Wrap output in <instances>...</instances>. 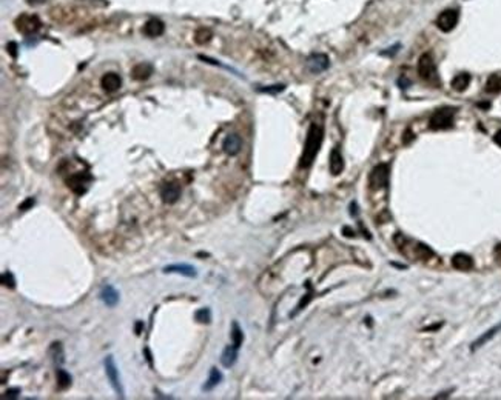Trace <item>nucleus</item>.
I'll use <instances>...</instances> for the list:
<instances>
[{"label": "nucleus", "mask_w": 501, "mask_h": 400, "mask_svg": "<svg viewBox=\"0 0 501 400\" xmlns=\"http://www.w3.org/2000/svg\"><path fill=\"white\" fill-rule=\"evenodd\" d=\"M160 197L168 205L176 203L179 200V197H181V186L177 183H174V182L164 183L162 188H160Z\"/></svg>", "instance_id": "10"}, {"label": "nucleus", "mask_w": 501, "mask_h": 400, "mask_svg": "<svg viewBox=\"0 0 501 400\" xmlns=\"http://www.w3.org/2000/svg\"><path fill=\"white\" fill-rule=\"evenodd\" d=\"M458 18H460V14L457 9H446L443 11L438 18H437V26L443 31V32H449L452 31L457 23H458Z\"/></svg>", "instance_id": "7"}, {"label": "nucleus", "mask_w": 501, "mask_h": 400, "mask_svg": "<svg viewBox=\"0 0 501 400\" xmlns=\"http://www.w3.org/2000/svg\"><path fill=\"white\" fill-rule=\"evenodd\" d=\"M415 254L421 260H427V259L434 257V251L427 245H424V243H417L415 245Z\"/></svg>", "instance_id": "27"}, {"label": "nucleus", "mask_w": 501, "mask_h": 400, "mask_svg": "<svg viewBox=\"0 0 501 400\" xmlns=\"http://www.w3.org/2000/svg\"><path fill=\"white\" fill-rule=\"evenodd\" d=\"M56 377H57V387L60 388V390H66L69 385H71V376H69V373H66L65 370H62V368H57L56 370Z\"/></svg>", "instance_id": "24"}, {"label": "nucleus", "mask_w": 501, "mask_h": 400, "mask_svg": "<svg viewBox=\"0 0 501 400\" xmlns=\"http://www.w3.org/2000/svg\"><path fill=\"white\" fill-rule=\"evenodd\" d=\"M90 182H91V176L86 174V173H76V174H73V176L66 180L68 186H69L76 194H83V193L88 189V183H90Z\"/></svg>", "instance_id": "8"}, {"label": "nucleus", "mask_w": 501, "mask_h": 400, "mask_svg": "<svg viewBox=\"0 0 501 400\" xmlns=\"http://www.w3.org/2000/svg\"><path fill=\"white\" fill-rule=\"evenodd\" d=\"M471 80H472L471 74H468V72H461V74H458V75H455V77L452 79V83H451V85H452V88H454L455 91L463 92V91L468 89Z\"/></svg>", "instance_id": "22"}, {"label": "nucleus", "mask_w": 501, "mask_h": 400, "mask_svg": "<svg viewBox=\"0 0 501 400\" xmlns=\"http://www.w3.org/2000/svg\"><path fill=\"white\" fill-rule=\"evenodd\" d=\"M142 327H144V323H142V322H137V323H136V334H140V330H142Z\"/></svg>", "instance_id": "37"}, {"label": "nucleus", "mask_w": 501, "mask_h": 400, "mask_svg": "<svg viewBox=\"0 0 501 400\" xmlns=\"http://www.w3.org/2000/svg\"><path fill=\"white\" fill-rule=\"evenodd\" d=\"M49 354L52 356V360L56 365H62L65 362V356H63V348L60 344H52V347L49 348Z\"/></svg>", "instance_id": "26"}, {"label": "nucleus", "mask_w": 501, "mask_h": 400, "mask_svg": "<svg viewBox=\"0 0 501 400\" xmlns=\"http://www.w3.org/2000/svg\"><path fill=\"white\" fill-rule=\"evenodd\" d=\"M26 2H28L29 5H42L45 0H26Z\"/></svg>", "instance_id": "38"}, {"label": "nucleus", "mask_w": 501, "mask_h": 400, "mask_svg": "<svg viewBox=\"0 0 501 400\" xmlns=\"http://www.w3.org/2000/svg\"><path fill=\"white\" fill-rule=\"evenodd\" d=\"M312 299H313V290H312V287H310V291H309V294H306V297H302V299H301V302L298 303L296 310H295V311L290 314V317H295V316H296L299 311H302V310H304V308L309 305V302H310Z\"/></svg>", "instance_id": "30"}, {"label": "nucleus", "mask_w": 501, "mask_h": 400, "mask_svg": "<svg viewBox=\"0 0 501 400\" xmlns=\"http://www.w3.org/2000/svg\"><path fill=\"white\" fill-rule=\"evenodd\" d=\"M418 74L427 83L440 86V75H438V71H437V65L434 62V57L429 52H424L420 57V60H418Z\"/></svg>", "instance_id": "2"}, {"label": "nucleus", "mask_w": 501, "mask_h": 400, "mask_svg": "<svg viewBox=\"0 0 501 400\" xmlns=\"http://www.w3.org/2000/svg\"><path fill=\"white\" fill-rule=\"evenodd\" d=\"M131 74H133V79H136V80H147L153 74V65L151 63H147V62L137 63L133 68Z\"/></svg>", "instance_id": "21"}, {"label": "nucleus", "mask_w": 501, "mask_h": 400, "mask_svg": "<svg viewBox=\"0 0 501 400\" xmlns=\"http://www.w3.org/2000/svg\"><path fill=\"white\" fill-rule=\"evenodd\" d=\"M494 142H495V143H497V145H498V146L501 148V129L498 131V132H497V134H495V136H494Z\"/></svg>", "instance_id": "36"}, {"label": "nucleus", "mask_w": 501, "mask_h": 400, "mask_svg": "<svg viewBox=\"0 0 501 400\" xmlns=\"http://www.w3.org/2000/svg\"><path fill=\"white\" fill-rule=\"evenodd\" d=\"M486 91L491 94H497L501 91V75L500 74H492L488 82H486Z\"/></svg>", "instance_id": "25"}, {"label": "nucleus", "mask_w": 501, "mask_h": 400, "mask_svg": "<svg viewBox=\"0 0 501 400\" xmlns=\"http://www.w3.org/2000/svg\"><path fill=\"white\" fill-rule=\"evenodd\" d=\"M2 285L6 287V288H9V290H14L15 288V279H14V276H12L11 271H5L2 274Z\"/></svg>", "instance_id": "31"}, {"label": "nucleus", "mask_w": 501, "mask_h": 400, "mask_svg": "<svg viewBox=\"0 0 501 400\" xmlns=\"http://www.w3.org/2000/svg\"><path fill=\"white\" fill-rule=\"evenodd\" d=\"M103 368H105V374H106V379L111 385V388L114 390L116 396L123 399L125 397V391H123V387H122V382H120V376H119V370H117V365L114 362V357L110 354L105 357L103 360Z\"/></svg>", "instance_id": "4"}, {"label": "nucleus", "mask_w": 501, "mask_h": 400, "mask_svg": "<svg viewBox=\"0 0 501 400\" xmlns=\"http://www.w3.org/2000/svg\"><path fill=\"white\" fill-rule=\"evenodd\" d=\"M500 331H501V322L498 323V325L492 327L491 330H488L485 334H481V336H480V337H478V339H477V340H475V342L471 345V351L474 353V351H477L478 348L485 347V345H486L488 342H491V340H492V339H494V337H495V336H497Z\"/></svg>", "instance_id": "15"}, {"label": "nucleus", "mask_w": 501, "mask_h": 400, "mask_svg": "<svg viewBox=\"0 0 501 400\" xmlns=\"http://www.w3.org/2000/svg\"><path fill=\"white\" fill-rule=\"evenodd\" d=\"M100 85L106 92H116L122 86V79L116 72H106L100 79Z\"/></svg>", "instance_id": "13"}, {"label": "nucleus", "mask_w": 501, "mask_h": 400, "mask_svg": "<svg viewBox=\"0 0 501 400\" xmlns=\"http://www.w3.org/2000/svg\"><path fill=\"white\" fill-rule=\"evenodd\" d=\"M284 89H285L284 85H272V86H267V88H259L261 92H270V94H276V92H281Z\"/></svg>", "instance_id": "32"}, {"label": "nucleus", "mask_w": 501, "mask_h": 400, "mask_svg": "<svg viewBox=\"0 0 501 400\" xmlns=\"http://www.w3.org/2000/svg\"><path fill=\"white\" fill-rule=\"evenodd\" d=\"M329 166H330V173L333 176H339L344 169V159H343V154L338 148H333L332 153H330V162H329Z\"/></svg>", "instance_id": "17"}, {"label": "nucleus", "mask_w": 501, "mask_h": 400, "mask_svg": "<svg viewBox=\"0 0 501 400\" xmlns=\"http://www.w3.org/2000/svg\"><path fill=\"white\" fill-rule=\"evenodd\" d=\"M452 266L458 271H471L474 268V259L464 253H458L452 257Z\"/></svg>", "instance_id": "16"}, {"label": "nucleus", "mask_w": 501, "mask_h": 400, "mask_svg": "<svg viewBox=\"0 0 501 400\" xmlns=\"http://www.w3.org/2000/svg\"><path fill=\"white\" fill-rule=\"evenodd\" d=\"M230 336H231V344L236 348H241V345L244 342V331H242V328L239 327L238 322H233L231 323V333H230Z\"/></svg>", "instance_id": "23"}, {"label": "nucleus", "mask_w": 501, "mask_h": 400, "mask_svg": "<svg viewBox=\"0 0 501 400\" xmlns=\"http://www.w3.org/2000/svg\"><path fill=\"white\" fill-rule=\"evenodd\" d=\"M454 120H455V109L454 108H441L432 114V117L429 120V128L434 131L449 129L454 126Z\"/></svg>", "instance_id": "3"}, {"label": "nucleus", "mask_w": 501, "mask_h": 400, "mask_svg": "<svg viewBox=\"0 0 501 400\" xmlns=\"http://www.w3.org/2000/svg\"><path fill=\"white\" fill-rule=\"evenodd\" d=\"M210 39H211V31L207 29V28H199V29L196 31V34H194V40H196V43H199V45L207 43Z\"/></svg>", "instance_id": "29"}, {"label": "nucleus", "mask_w": 501, "mask_h": 400, "mask_svg": "<svg viewBox=\"0 0 501 400\" xmlns=\"http://www.w3.org/2000/svg\"><path fill=\"white\" fill-rule=\"evenodd\" d=\"M323 139H324V129L321 125L318 123H312L307 132V139L304 143V149H302V156L299 160V166L301 168H310L312 163L315 162L319 148L323 145Z\"/></svg>", "instance_id": "1"}, {"label": "nucleus", "mask_w": 501, "mask_h": 400, "mask_svg": "<svg viewBox=\"0 0 501 400\" xmlns=\"http://www.w3.org/2000/svg\"><path fill=\"white\" fill-rule=\"evenodd\" d=\"M329 65H330V60L326 54H312L306 62L307 69L312 74H319V72L326 71L329 68Z\"/></svg>", "instance_id": "9"}, {"label": "nucleus", "mask_w": 501, "mask_h": 400, "mask_svg": "<svg viewBox=\"0 0 501 400\" xmlns=\"http://www.w3.org/2000/svg\"><path fill=\"white\" fill-rule=\"evenodd\" d=\"M20 396V390L19 388H9L5 391V394L2 396L3 399H17Z\"/></svg>", "instance_id": "33"}, {"label": "nucleus", "mask_w": 501, "mask_h": 400, "mask_svg": "<svg viewBox=\"0 0 501 400\" xmlns=\"http://www.w3.org/2000/svg\"><path fill=\"white\" fill-rule=\"evenodd\" d=\"M238 350L239 348H236L233 344L224 348V351L221 354V364H222V367L231 368L236 364V360H238Z\"/></svg>", "instance_id": "19"}, {"label": "nucleus", "mask_w": 501, "mask_h": 400, "mask_svg": "<svg viewBox=\"0 0 501 400\" xmlns=\"http://www.w3.org/2000/svg\"><path fill=\"white\" fill-rule=\"evenodd\" d=\"M495 256H497V257H498V259L501 260V245H498V246L495 248Z\"/></svg>", "instance_id": "39"}, {"label": "nucleus", "mask_w": 501, "mask_h": 400, "mask_svg": "<svg viewBox=\"0 0 501 400\" xmlns=\"http://www.w3.org/2000/svg\"><path fill=\"white\" fill-rule=\"evenodd\" d=\"M6 49H8V52H9L12 57H15V55H17V51H15V49H17V45H15L14 42H9V43L6 45Z\"/></svg>", "instance_id": "35"}, {"label": "nucleus", "mask_w": 501, "mask_h": 400, "mask_svg": "<svg viewBox=\"0 0 501 400\" xmlns=\"http://www.w3.org/2000/svg\"><path fill=\"white\" fill-rule=\"evenodd\" d=\"M32 205H34V199H32V197H29V199H26L23 203H20L19 209H20V211H28V209H29Z\"/></svg>", "instance_id": "34"}, {"label": "nucleus", "mask_w": 501, "mask_h": 400, "mask_svg": "<svg viewBox=\"0 0 501 400\" xmlns=\"http://www.w3.org/2000/svg\"><path fill=\"white\" fill-rule=\"evenodd\" d=\"M242 148V139L238 136V134H228L225 139H224V143H222V149L225 154L228 156H236L239 154Z\"/></svg>", "instance_id": "12"}, {"label": "nucleus", "mask_w": 501, "mask_h": 400, "mask_svg": "<svg viewBox=\"0 0 501 400\" xmlns=\"http://www.w3.org/2000/svg\"><path fill=\"white\" fill-rule=\"evenodd\" d=\"M194 319L199 323H210L211 322V310L210 308H201L194 313Z\"/></svg>", "instance_id": "28"}, {"label": "nucleus", "mask_w": 501, "mask_h": 400, "mask_svg": "<svg viewBox=\"0 0 501 400\" xmlns=\"http://www.w3.org/2000/svg\"><path fill=\"white\" fill-rule=\"evenodd\" d=\"M100 300H102L106 307L114 308V307L119 303V293L116 291L114 287L106 285V287H103L102 291H100Z\"/></svg>", "instance_id": "18"}, {"label": "nucleus", "mask_w": 501, "mask_h": 400, "mask_svg": "<svg viewBox=\"0 0 501 400\" xmlns=\"http://www.w3.org/2000/svg\"><path fill=\"white\" fill-rule=\"evenodd\" d=\"M15 28L19 32L25 34V35H29V34H34L40 29L42 23H40V18L34 14H22L15 18L14 22Z\"/></svg>", "instance_id": "6"}, {"label": "nucleus", "mask_w": 501, "mask_h": 400, "mask_svg": "<svg viewBox=\"0 0 501 400\" xmlns=\"http://www.w3.org/2000/svg\"><path fill=\"white\" fill-rule=\"evenodd\" d=\"M164 273L165 274H181V276H185V277H196L198 273H196V268L188 265V263H173V265H167L164 268Z\"/></svg>", "instance_id": "11"}, {"label": "nucleus", "mask_w": 501, "mask_h": 400, "mask_svg": "<svg viewBox=\"0 0 501 400\" xmlns=\"http://www.w3.org/2000/svg\"><path fill=\"white\" fill-rule=\"evenodd\" d=\"M144 34L148 35V37H159L164 34L165 31V25L162 20L159 18H150L145 25H144Z\"/></svg>", "instance_id": "14"}, {"label": "nucleus", "mask_w": 501, "mask_h": 400, "mask_svg": "<svg viewBox=\"0 0 501 400\" xmlns=\"http://www.w3.org/2000/svg\"><path fill=\"white\" fill-rule=\"evenodd\" d=\"M222 373L218 370V368H211L210 370V376H208V379H207V382L204 384V387H202V391H205V393H210V391H213L221 382H222Z\"/></svg>", "instance_id": "20"}, {"label": "nucleus", "mask_w": 501, "mask_h": 400, "mask_svg": "<svg viewBox=\"0 0 501 400\" xmlns=\"http://www.w3.org/2000/svg\"><path fill=\"white\" fill-rule=\"evenodd\" d=\"M389 177H390V168L387 163H380L377 165L370 176H369V183H370V188L373 191L377 189H381V188H386L387 183H389Z\"/></svg>", "instance_id": "5"}]
</instances>
